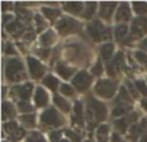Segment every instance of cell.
<instances>
[{"instance_id":"obj_32","label":"cell","mask_w":147,"mask_h":142,"mask_svg":"<svg viewBox=\"0 0 147 142\" xmlns=\"http://www.w3.org/2000/svg\"><path fill=\"white\" fill-rule=\"evenodd\" d=\"M129 96L130 94H128L125 87H123V88L120 89V94H119V98H117V102L121 101V103H129V102L132 101V97H129Z\"/></svg>"},{"instance_id":"obj_38","label":"cell","mask_w":147,"mask_h":142,"mask_svg":"<svg viewBox=\"0 0 147 142\" xmlns=\"http://www.w3.org/2000/svg\"><path fill=\"white\" fill-rule=\"evenodd\" d=\"M61 93L63 94V96H74V89L71 85H69V84H62L61 85Z\"/></svg>"},{"instance_id":"obj_50","label":"cell","mask_w":147,"mask_h":142,"mask_svg":"<svg viewBox=\"0 0 147 142\" xmlns=\"http://www.w3.org/2000/svg\"><path fill=\"white\" fill-rule=\"evenodd\" d=\"M119 141V137H117V135H114L112 136V142H117Z\"/></svg>"},{"instance_id":"obj_47","label":"cell","mask_w":147,"mask_h":142,"mask_svg":"<svg viewBox=\"0 0 147 142\" xmlns=\"http://www.w3.org/2000/svg\"><path fill=\"white\" fill-rule=\"evenodd\" d=\"M98 142H107L106 136H98Z\"/></svg>"},{"instance_id":"obj_29","label":"cell","mask_w":147,"mask_h":142,"mask_svg":"<svg viewBox=\"0 0 147 142\" xmlns=\"http://www.w3.org/2000/svg\"><path fill=\"white\" fill-rule=\"evenodd\" d=\"M133 9L137 14H146L147 13V3H141V1H136L133 3Z\"/></svg>"},{"instance_id":"obj_51","label":"cell","mask_w":147,"mask_h":142,"mask_svg":"<svg viewBox=\"0 0 147 142\" xmlns=\"http://www.w3.org/2000/svg\"><path fill=\"white\" fill-rule=\"evenodd\" d=\"M58 142H69V141H67V140H59Z\"/></svg>"},{"instance_id":"obj_11","label":"cell","mask_w":147,"mask_h":142,"mask_svg":"<svg viewBox=\"0 0 147 142\" xmlns=\"http://www.w3.org/2000/svg\"><path fill=\"white\" fill-rule=\"evenodd\" d=\"M32 89H34L32 84L26 83V84H23V85H16L12 92L14 96H17L18 98H21V101H27V99L31 97Z\"/></svg>"},{"instance_id":"obj_52","label":"cell","mask_w":147,"mask_h":142,"mask_svg":"<svg viewBox=\"0 0 147 142\" xmlns=\"http://www.w3.org/2000/svg\"><path fill=\"white\" fill-rule=\"evenodd\" d=\"M3 142H7V141H3Z\"/></svg>"},{"instance_id":"obj_30","label":"cell","mask_w":147,"mask_h":142,"mask_svg":"<svg viewBox=\"0 0 147 142\" xmlns=\"http://www.w3.org/2000/svg\"><path fill=\"white\" fill-rule=\"evenodd\" d=\"M26 142H45V138L39 132H31L26 138Z\"/></svg>"},{"instance_id":"obj_17","label":"cell","mask_w":147,"mask_h":142,"mask_svg":"<svg viewBox=\"0 0 147 142\" xmlns=\"http://www.w3.org/2000/svg\"><path fill=\"white\" fill-rule=\"evenodd\" d=\"M48 94H47V92L44 91L41 87H39V88H36V92H35V103L38 107H45L47 105H48Z\"/></svg>"},{"instance_id":"obj_42","label":"cell","mask_w":147,"mask_h":142,"mask_svg":"<svg viewBox=\"0 0 147 142\" xmlns=\"http://www.w3.org/2000/svg\"><path fill=\"white\" fill-rule=\"evenodd\" d=\"M66 135L69 136L70 138H71V141H72V142H80V138H79L74 132H71V131H66Z\"/></svg>"},{"instance_id":"obj_2","label":"cell","mask_w":147,"mask_h":142,"mask_svg":"<svg viewBox=\"0 0 147 142\" xmlns=\"http://www.w3.org/2000/svg\"><path fill=\"white\" fill-rule=\"evenodd\" d=\"M5 75L9 81H21L26 79L25 67L18 58H9L5 66Z\"/></svg>"},{"instance_id":"obj_48","label":"cell","mask_w":147,"mask_h":142,"mask_svg":"<svg viewBox=\"0 0 147 142\" xmlns=\"http://www.w3.org/2000/svg\"><path fill=\"white\" fill-rule=\"evenodd\" d=\"M142 107L147 111V98H145V99L142 101Z\"/></svg>"},{"instance_id":"obj_9","label":"cell","mask_w":147,"mask_h":142,"mask_svg":"<svg viewBox=\"0 0 147 142\" xmlns=\"http://www.w3.org/2000/svg\"><path fill=\"white\" fill-rule=\"evenodd\" d=\"M27 65H28V70H30L31 76L34 79H40L44 76V74H45V66L40 61H38L34 57H27Z\"/></svg>"},{"instance_id":"obj_19","label":"cell","mask_w":147,"mask_h":142,"mask_svg":"<svg viewBox=\"0 0 147 142\" xmlns=\"http://www.w3.org/2000/svg\"><path fill=\"white\" fill-rule=\"evenodd\" d=\"M130 110H132V106L129 103H117L112 111V116H125Z\"/></svg>"},{"instance_id":"obj_6","label":"cell","mask_w":147,"mask_h":142,"mask_svg":"<svg viewBox=\"0 0 147 142\" xmlns=\"http://www.w3.org/2000/svg\"><path fill=\"white\" fill-rule=\"evenodd\" d=\"M115 92H116V83L109 79H103V80H99L96 85V93L99 94L103 98H111L115 96Z\"/></svg>"},{"instance_id":"obj_18","label":"cell","mask_w":147,"mask_h":142,"mask_svg":"<svg viewBox=\"0 0 147 142\" xmlns=\"http://www.w3.org/2000/svg\"><path fill=\"white\" fill-rule=\"evenodd\" d=\"M63 8L67 10L69 13H72V14H83L84 13V8H85V4L80 1H75V3H65Z\"/></svg>"},{"instance_id":"obj_14","label":"cell","mask_w":147,"mask_h":142,"mask_svg":"<svg viewBox=\"0 0 147 142\" xmlns=\"http://www.w3.org/2000/svg\"><path fill=\"white\" fill-rule=\"evenodd\" d=\"M115 8H116V3H101V5H99V17L109 21L112 17V13L115 12Z\"/></svg>"},{"instance_id":"obj_24","label":"cell","mask_w":147,"mask_h":142,"mask_svg":"<svg viewBox=\"0 0 147 142\" xmlns=\"http://www.w3.org/2000/svg\"><path fill=\"white\" fill-rule=\"evenodd\" d=\"M54 103H56V106H58L59 110H62L63 112H69L70 110H71L70 103L65 98H62L61 96H54Z\"/></svg>"},{"instance_id":"obj_23","label":"cell","mask_w":147,"mask_h":142,"mask_svg":"<svg viewBox=\"0 0 147 142\" xmlns=\"http://www.w3.org/2000/svg\"><path fill=\"white\" fill-rule=\"evenodd\" d=\"M54 41H56V34H54V31H52V30H48L47 32H44L40 38V43L43 44L44 47L52 45Z\"/></svg>"},{"instance_id":"obj_41","label":"cell","mask_w":147,"mask_h":142,"mask_svg":"<svg viewBox=\"0 0 147 142\" xmlns=\"http://www.w3.org/2000/svg\"><path fill=\"white\" fill-rule=\"evenodd\" d=\"M97 133H98V136H106L107 133H109V125H99L98 131H97Z\"/></svg>"},{"instance_id":"obj_12","label":"cell","mask_w":147,"mask_h":142,"mask_svg":"<svg viewBox=\"0 0 147 142\" xmlns=\"http://www.w3.org/2000/svg\"><path fill=\"white\" fill-rule=\"evenodd\" d=\"M137 116H138L137 112L130 114V115H125V116H123L121 119H117L116 122H115V125H116V128L120 131V132L124 133L129 127H133L132 124H133V123H136Z\"/></svg>"},{"instance_id":"obj_21","label":"cell","mask_w":147,"mask_h":142,"mask_svg":"<svg viewBox=\"0 0 147 142\" xmlns=\"http://www.w3.org/2000/svg\"><path fill=\"white\" fill-rule=\"evenodd\" d=\"M16 116V110L10 102H3V120L12 119Z\"/></svg>"},{"instance_id":"obj_39","label":"cell","mask_w":147,"mask_h":142,"mask_svg":"<svg viewBox=\"0 0 147 142\" xmlns=\"http://www.w3.org/2000/svg\"><path fill=\"white\" fill-rule=\"evenodd\" d=\"M102 71H103V67H102L101 62L98 61L93 67H92V75L93 76H99L102 74Z\"/></svg>"},{"instance_id":"obj_10","label":"cell","mask_w":147,"mask_h":142,"mask_svg":"<svg viewBox=\"0 0 147 142\" xmlns=\"http://www.w3.org/2000/svg\"><path fill=\"white\" fill-rule=\"evenodd\" d=\"M123 67H124V54H123L121 52H119V53L114 57V60L110 62L109 67H107L109 75H111V76L117 75V74L121 71Z\"/></svg>"},{"instance_id":"obj_33","label":"cell","mask_w":147,"mask_h":142,"mask_svg":"<svg viewBox=\"0 0 147 142\" xmlns=\"http://www.w3.org/2000/svg\"><path fill=\"white\" fill-rule=\"evenodd\" d=\"M136 58L138 60V62H140L141 65H143V66L147 69V53H145V52H141V51H137L134 53Z\"/></svg>"},{"instance_id":"obj_26","label":"cell","mask_w":147,"mask_h":142,"mask_svg":"<svg viewBox=\"0 0 147 142\" xmlns=\"http://www.w3.org/2000/svg\"><path fill=\"white\" fill-rule=\"evenodd\" d=\"M74 114H75V118H74V122L78 123V124H83V105L81 102H76L75 107H74Z\"/></svg>"},{"instance_id":"obj_7","label":"cell","mask_w":147,"mask_h":142,"mask_svg":"<svg viewBox=\"0 0 147 142\" xmlns=\"http://www.w3.org/2000/svg\"><path fill=\"white\" fill-rule=\"evenodd\" d=\"M147 34V18L143 16L134 18L132 23V32H130V38L138 39L142 38L143 35Z\"/></svg>"},{"instance_id":"obj_40","label":"cell","mask_w":147,"mask_h":142,"mask_svg":"<svg viewBox=\"0 0 147 142\" xmlns=\"http://www.w3.org/2000/svg\"><path fill=\"white\" fill-rule=\"evenodd\" d=\"M23 136H25V129H23V128H18L14 133H12V135H10V137H12V140L18 141V140H21Z\"/></svg>"},{"instance_id":"obj_49","label":"cell","mask_w":147,"mask_h":142,"mask_svg":"<svg viewBox=\"0 0 147 142\" xmlns=\"http://www.w3.org/2000/svg\"><path fill=\"white\" fill-rule=\"evenodd\" d=\"M141 142H147V132L142 136V140H141Z\"/></svg>"},{"instance_id":"obj_8","label":"cell","mask_w":147,"mask_h":142,"mask_svg":"<svg viewBox=\"0 0 147 142\" xmlns=\"http://www.w3.org/2000/svg\"><path fill=\"white\" fill-rule=\"evenodd\" d=\"M93 81V75H89L86 71H80L75 78L72 79V84L79 92H84L90 87Z\"/></svg>"},{"instance_id":"obj_31","label":"cell","mask_w":147,"mask_h":142,"mask_svg":"<svg viewBox=\"0 0 147 142\" xmlns=\"http://www.w3.org/2000/svg\"><path fill=\"white\" fill-rule=\"evenodd\" d=\"M21 122H22L26 127H34V125H35V115L34 114L22 115V116H21Z\"/></svg>"},{"instance_id":"obj_4","label":"cell","mask_w":147,"mask_h":142,"mask_svg":"<svg viewBox=\"0 0 147 142\" xmlns=\"http://www.w3.org/2000/svg\"><path fill=\"white\" fill-rule=\"evenodd\" d=\"M88 34L90 35V38L96 41L106 40V39H109L110 36H111V31L105 27L103 23H101L99 21H93L92 23H89Z\"/></svg>"},{"instance_id":"obj_20","label":"cell","mask_w":147,"mask_h":142,"mask_svg":"<svg viewBox=\"0 0 147 142\" xmlns=\"http://www.w3.org/2000/svg\"><path fill=\"white\" fill-rule=\"evenodd\" d=\"M57 72H58V75H61L63 79H70L72 76V74L75 72V70H74L72 67L65 65V64H58L57 65Z\"/></svg>"},{"instance_id":"obj_13","label":"cell","mask_w":147,"mask_h":142,"mask_svg":"<svg viewBox=\"0 0 147 142\" xmlns=\"http://www.w3.org/2000/svg\"><path fill=\"white\" fill-rule=\"evenodd\" d=\"M115 38L117 41H121L124 44H129L132 38L129 36V30H128V26L125 23H121L116 27L115 30Z\"/></svg>"},{"instance_id":"obj_34","label":"cell","mask_w":147,"mask_h":142,"mask_svg":"<svg viewBox=\"0 0 147 142\" xmlns=\"http://www.w3.org/2000/svg\"><path fill=\"white\" fill-rule=\"evenodd\" d=\"M18 128H20V127L17 125V123H16V122H8V123H5V124H4V131H5V132H8L9 135L14 133Z\"/></svg>"},{"instance_id":"obj_28","label":"cell","mask_w":147,"mask_h":142,"mask_svg":"<svg viewBox=\"0 0 147 142\" xmlns=\"http://www.w3.org/2000/svg\"><path fill=\"white\" fill-rule=\"evenodd\" d=\"M96 8H97V4L96 3H86L85 4V8H84V13L83 16L85 18H92L96 12Z\"/></svg>"},{"instance_id":"obj_22","label":"cell","mask_w":147,"mask_h":142,"mask_svg":"<svg viewBox=\"0 0 147 142\" xmlns=\"http://www.w3.org/2000/svg\"><path fill=\"white\" fill-rule=\"evenodd\" d=\"M114 51H115V47L112 43H105L101 47L99 52H101V56L103 60H110L114 54Z\"/></svg>"},{"instance_id":"obj_16","label":"cell","mask_w":147,"mask_h":142,"mask_svg":"<svg viewBox=\"0 0 147 142\" xmlns=\"http://www.w3.org/2000/svg\"><path fill=\"white\" fill-rule=\"evenodd\" d=\"M147 132V120H142L140 124H134L130 129V141L136 142L141 135H145Z\"/></svg>"},{"instance_id":"obj_36","label":"cell","mask_w":147,"mask_h":142,"mask_svg":"<svg viewBox=\"0 0 147 142\" xmlns=\"http://www.w3.org/2000/svg\"><path fill=\"white\" fill-rule=\"evenodd\" d=\"M136 87H137L138 92L141 94H143L145 97H147V84L143 80H137L136 81Z\"/></svg>"},{"instance_id":"obj_43","label":"cell","mask_w":147,"mask_h":142,"mask_svg":"<svg viewBox=\"0 0 147 142\" xmlns=\"http://www.w3.org/2000/svg\"><path fill=\"white\" fill-rule=\"evenodd\" d=\"M35 21H36V23H38L39 30H40V28H43V27H44V25H45V23H44V21H43V18H41L39 14L35 17Z\"/></svg>"},{"instance_id":"obj_1","label":"cell","mask_w":147,"mask_h":142,"mask_svg":"<svg viewBox=\"0 0 147 142\" xmlns=\"http://www.w3.org/2000/svg\"><path fill=\"white\" fill-rule=\"evenodd\" d=\"M107 115V109L106 105H103L102 102L97 101L94 98L88 99V107H86V119H88L89 124H96L98 122L106 119Z\"/></svg>"},{"instance_id":"obj_5","label":"cell","mask_w":147,"mask_h":142,"mask_svg":"<svg viewBox=\"0 0 147 142\" xmlns=\"http://www.w3.org/2000/svg\"><path fill=\"white\" fill-rule=\"evenodd\" d=\"M80 28V23L71 17H62L57 22V30L61 35H69V34L76 32Z\"/></svg>"},{"instance_id":"obj_45","label":"cell","mask_w":147,"mask_h":142,"mask_svg":"<svg viewBox=\"0 0 147 142\" xmlns=\"http://www.w3.org/2000/svg\"><path fill=\"white\" fill-rule=\"evenodd\" d=\"M58 136H61V132L51 133V140H52V141H57V140H58Z\"/></svg>"},{"instance_id":"obj_15","label":"cell","mask_w":147,"mask_h":142,"mask_svg":"<svg viewBox=\"0 0 147 142\" xmlns=\"http://www.w3.org/2000/svg\"><path fill=\"white\" fill-rule=\"evenodd\" d=\"M130 18V9H129V4L128 3H121L117 8V12H116V17L115 20L117 22H127L129 21Z\"/></svg>"},{"instance_id":"obj_27","label":"cell","mask_w":147,"mask_h":142,"mask_svg":"<svg viewBox=\"0 0 147 142\" xmlns=\"http://www.w3.org/2000/svg\"><path fill=\"white\" fill-rule=\"evenodd\" d=\"M41 12L45 14L47 18H49L51 21H54L57 17H59V10L58 9H52V8H47L44 7L43 9H41Z\"/></svg>"},{"instance_id":"obj_3","label":"cell","mask_w":147,"mask_h":142,"mask_svg":"<svg viewBox=\"0 0 147 142\" xmlns=\"http://www.w3.org/2000/svg\"><path fill=\"white\" fill-rule=\"evenodd\" d=\"M40 123L44 125L45 128H51V127H59L65 123L63 118L61 116L58 111L56 109H48L41 114L40 116Z\"/></svg>"},{"instance_id":"obj_25","label":"cell","mask_w":147,"mask_h":142,"mask_svg":"<svg viewBox=\"0 0 147 142\" xmlns=\"http://www.w3.org/2000/svg\"><path fill=\"white\" fill-rule=\"evenodd\" d=\"M43 84L47 87V88L51 89V91H56V89L58 88V85H59L58 80H57L53 75L45 76V78H44V80H43Z\"/></svg>"},{"instance_id":"obj_44","label":"cell","mask_w":147,"mask_h":142,"mask_svg":"<svg viewBox=\"0 0 147 142\" xmlns=\"http://www.w3.org/2000/svg\"><path fill=\"white\" fill-rule=\"evenodd\" d=\"M4 52H5V53H7V54H9L10 52H12L13 54L16 53V51H14V49H13V47L10 45V44H8V45H5V47H4Z\"/></svg>"},{"instance_id":"obj_46","label":"cell","mask_w":147,"mask_h":142,"mask_svg":"<svg viewBox=\"0 0 147 142\" xmlns=\"http://www.w3.org/2000/svg\"><path fill=\"white\" fill-rule=\"evenodd\" d=\"M141 48H142L143 49V51H145L146 52V53H147V38L145 39V40H143L142 41V43H141Z\"/></svg>"},{"instance_id":"obj_37","label":"cell","mask_w":147,"mask_h":142,"mask_svg":"<svg viewBox=\"0 0 147 142\" xmlns=\"http://www.w3.org/2000/svg\"><path fill=\"white\" fill-rule=\"evenodd\" d=\"M127 88L130 91V96H132V98H138V89H137V87H134V84L132 83V81H129L128 80L127 81Z\"/></svg>"},{"instance_id":"obj_35","label":"cell","mask_w":147,"mask_h":142,"mask_svg":"<svg viewBox=\"0 0 147 142\" xmlns=\"http://www.w3.org/2000/svg\"><path fill=\"white\" fill-rule=\"evenodd\" d=\"M18 110L21 112H31L32 111V106L26 101H20L18 102Z\"/></svg>"}]
</instances>
